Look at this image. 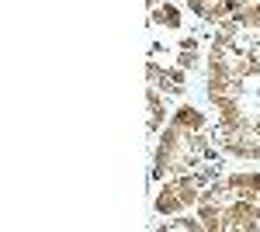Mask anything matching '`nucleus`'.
Here are the masks:
<instances>
[{
  "label": "nucleus",
  "mask_w": 260,
  "mask_h": 232,
  "mask_svg": "<svg viewBox=\"0 0 260 232\" xmlns=\"http://www.w3.org/2000/svg\"><path fill=\"white\" fill-rule=\"evenodd\" d=\"M250 4H260V0H184V7L201 21V24H225V21H233L240 14L243 7H250Z\"/></svg>",
  "instance_id": "nucleus-5"
},
{
  "label": "nucleus",
  "mask_w": 260,
  "mask_h": 232,
  "mask_svg": "<svg viewBox=\"0 0 260 232\" xmlns=\"http://www.w3.org/2000/svg\"><path fill=\"white\" fill-rule=\"evenodd\" d=\"M219 174V170H194V174H177L167 177L156 184L153 191V215L156 218H177L198 208L201 191L208 187V180Z\"/></svg>",
  "instance_id": "nucleus-4"
},
{
  "label": "nucleus",
  "mask_w": 260,
  "mask_h": 232,
  "mask_svg": "<svg viewBox=\"0 0 260 232\" xmlns=\"http://www.w3.org/2000/svg\"><path fill=\"white\" fill-rule=\"evenodd\" d=\"M222 149L215 146V121L194 104H180L163 125L160 142L153 146V184L177 174L219 170Z\"/></svg>",
  "instance_id": "nucleus-2"
},
{
  "label": "nucleus",
  "mask_w": 260,
  "mask_h": 232,
  "mask_svg": "<svg viewBox=\"0 0 260 232\" xmlns=\"http://www.w3.org/2000/svg\"><path fill=\"white\" fill-rule=\"evenodd\" d=\"M201 229H260V170L215 174L194 208Z\"/></svg>",
  "instance_id": "nucleus-3"
},
{
  "label": "nucleus",
  "mask_w": 260,
  "mask_h": 232,
  "mask_svg": "<svg viewBox=\"0 0 260 232\" xmlns=\"http://www.w3.org/2000/svg\"><path fill=\"white\" fill-rule=\"evenodd\" d=\"M163 118H167V101H163V94H156V87H149V132L160 128Z\"/></svg>",
  "instance_id": "nucleus-6"
},
{
  "label": "nucleus",
  "mask_w": 260,
  "mask_h": 232,
  "mask_svg": "<svg viewBox=\"0 0 260 232\" xmlns=\"http://www.w3.org/2000/svg\"><path fill=\"white\" fill-rule=\"evenodd\" d=\"M205 97L215 108V146L260 163V24L225 21L205 52Z\"/></svg>",
  "instance_id": "nucleus-1"
}]
</instances>
